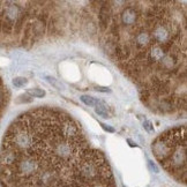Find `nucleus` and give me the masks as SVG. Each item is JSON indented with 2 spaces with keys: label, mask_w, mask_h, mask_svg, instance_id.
<instances>
[{
  "label": "nucleus",
  "mask_w": 187,
  "mask_h": 187,
  "mask_svg": "<svg viewBox=\"0 0 187 187\" xmlns=\"http://www.w3.org/2000/svg\"><path fill=\"white\" fill-rule=\"evenodd\" d=\"M21 151L15 148H2L0 153V165L1 168H13L19 161Z\"/></svg>",
  "instance_id": "1"
},
{
  "label": "nucleus",
  "mask_w": 187,
  "mask_h": 187,
  "mask_svg": "<svg viewBox=\"0 0 187 187\" xmlns=\"http://www.w3.org/2000/svg\"><path fill=\"white\" fill-rule=\"evenodd\" d=\"M140 14L141 13L137 11L136 7L128 6L126 7L120 14V21L124 26H135Z\"/></svg>",
  "instance_id": "2"
},
{
  "label": "nucleus",
  "mask_w": 187,
  "mask_h": 187,
  "mask_svg": "<svg viewBox=\"0 0 187 187\" xmlns=\"http://www.w3.org/2000/svg\"><path fill=\"white\" fill-rule=\"evenodd\" d=\"M110 2H104L103 6L101 7L99 11V23L101 28L105 30L109 27L110 22L112 20V12H111V6H109Z\"/></svg>",
  "instance_id": "3"
},
{
  "label": "nucleus",
  "mask_w": 187,
  "mask_h": 187,
  "mask_svg": "<svg viewBox=\"0 0 187 187\" xmlns=\"http://www.w3.org/2000/svg\"><path fill=\"white\" fill-rule=\"evenodd\" d=\"M95 111H96V113L98 116L104 118V119L111 118L108 105L104 103V102H102V101H97V104L95 105Z\"/></svg>",
  "instance_id": "4"
},
{
  "label": "nucleus",
  "mask_w": 187,
  "mask_h": 187,
  "mask_svg": "<svg viewBox=\"0 0 187 187\" xmlns=\"http://www.w3.org/2000/svg\"><path fill=\"white\" fill-rule=\"evenodd\" d=\"M80 98H81L82 103H84L87 106H95V105L97 104V101H98V99L89 96V95H82Z\"/></svg>",
  "instance_id": "5"
},
{
  "label": "nucleus",
  "mask_w": 187,
  "mask_h": 187,
  "mask_svg": "<svg viewBox=\"0 0 187 187\" xmlns=\"http://www.w3.org/2000/svg\"><path fill=\"white\" fill-rule=\"evenodd\" d=\"M28 95H30L31 97H37V98H42L45 96V91L39 88H31L28 90Z\"/></svg>",
  "instance_id": "6"
},
{
  "label": "nucleus",
  "mask_w": 187,
  "mask_h": 187,
  "mask_svg": "<svg viewBox=\"0 0 187 187\" xmlns=\"http://www.w3.org/2000/svg\"><path fill=\"white\" fill-rule=\"evenodd\" d=\"M45 79H46V81L49 82L50 84H52L54 88H57V89H59V90H63L65 88V85L61 82H59L58 80H56L54 78H52V76H49V75H46L45 76Z\"/></svg>",
  "instance_id": "7"
},
{
  "label": "nucleus",
  "mask_w": 187,
  "mask_h": 187,
  "mask_svg": "<svg viewBox=\"0 0 187 187\" xmlns=\"http://www.w3.org/2000/svg\"><path fill=\"white\" fill-rule=\"evenodd\" d=\"M27 83H28V81H27L26 78H21V76H19V78H15L13 80V84L15 87H18V88L24 87Z\"/></svg>",
  "instance_id": "8"
},
{
  "label": "nucleus",
  "mask_w": 187,
  "mask_h": 187,
  "mask_svg": "<svg viewBox=\"0 0 187 187\" xmlns=\"http://www.w3.org/2000/svg\"><path fill=\"white\" fill-rule=\"evenodd\" d=\"M16 102H18V103H30V102H32V97L30 96V95H28V94H26V95H21Z\"/></svg>",
  "instance_id": "9"
},
{
  "label": "nucleus",
  "mask_w": 187,
  "mask_h": 187,
  "mask_svg": "<svg viewBox=\"0 0 187 187\" xmlns=\"http://www.w3.org/2000/svg\"><path fill=\"white\" fill-rule=\"evenodd\" d=\"M143 128L146 129L149 133H153L154 132V126H153V123L149 121V120H144L143 121Z\"/></svg>",
  "instance_id": "10"
},
{
  "label": "nucleus",
  "mask_w": 187,
  "mask_h": 187,
  "mask_svg": "<svg viewBox=\"0 0 187 187\" xmlns=\"http://www.w3.org/2000/svg\"><path fill=\"white\" fill-rule=\"evenodd\" d=\"M101 126H102V128L104 131H106V132H109V133H114V128L113 127H111L109 125H105V124H101Z\"/></svg>",
  "instance_id": "11"
},
{
  "label": "nucleus",
  "mask_w": 187,
  "mask_h": 187,
  "mask_svg": "<svg viewBox=\"0 0 187 187\" xmlns=\"http://www.w3.org/2000/svg\"><path fill=\"white\" fill-rule=\"evenodd\" d=\"M148 164H149V166H150V168H151V170H153V171H155L156 173H157V172H158V169H157V166H156L155 164H154V162H151V161H148Z\"/></svg>",
  "instance_id": "12"
},
{
  "label": "nucleus",
  "mask_w": 187,
  "mask_h": 187,
  "mask_svg": "<svg viewBox=\"0 0 187 187\" xmlns=\"http://www.w3.org/2000/svg\"><path fill=\"white\" fill-rule=\"evenodd\" d=\"M96 90L101 92H110V89L106 87H96Z\"/></svg>",
  "instance_id": "13"
},
{
  "label": "nucleus",
  "mask_w": 187,
  "mask_h": 187,
  "mask_svg": "<svg viewBox=\"0 0 187 187\" xmlns=\"http://www.w3.org/2000/svg\"><path fill=\"white\" fill-rule=\"evenodd\" d=\"M2 102H4V91L0 88V108H1V105H2Z\"/></svg>",
  "instance_id": "14"
},
{
  "label": "nucleus",
  "mask_w": 187,
  "mask_h": 187,
  "mask_svg": "<svg viewBox=\"0 0 187 187\" xmlns=\"http://www.w3.org/2000/svg\"><path fill=\"white\" fill-rule=\"evenodd\" d=\"M128 142H129V144H131V147H135L136 144L134 143L133 141H131V140H128Z\"/></svg>",
  "instance_id": "15"
}]
</instances>
